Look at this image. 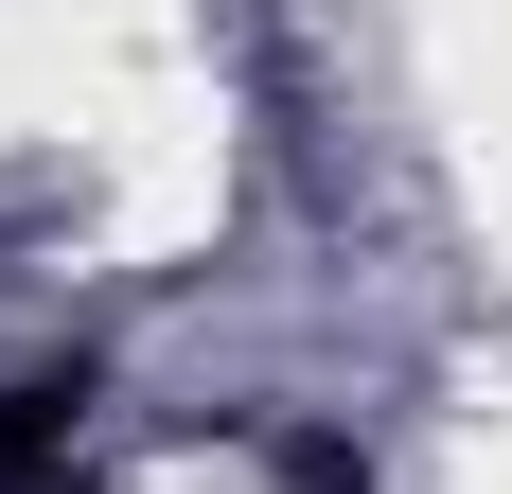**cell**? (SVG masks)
Listing matches in <instances>:
<instances>
[{"instance_id": "cell-2", "label": "cell", "mask_w": 512, "mask_h": 494, "mask_svg": "<svg viewBox=\"0 0 512 494\" xmlns=\"http://www.w3.org/2000/svg\"><path fill=\"white\" fill-rule=\"evenodd\" d=\"M283 494H371V459L336 442V424H283Z\"/></svg>"}, {"instance_id": "cell-1", "label": "cell", "mask_w": 512, "mask_h": 494, "mask_svg": "<svg viewBox=\"0 0 512 494\" xmlns=\"http://www.w3.org/2000/svg\"><path fill=\"white\" fill-rule=\"evenodd\" d=\"M89 353H36V371H0V494H71V459H89Z\"/></svg>"}]
</instances>
